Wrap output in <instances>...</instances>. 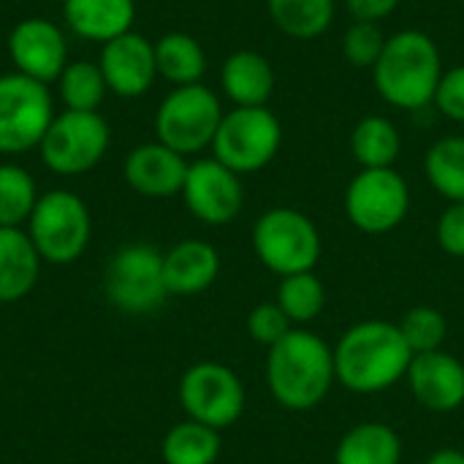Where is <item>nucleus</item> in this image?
<instances>
[{"instance_id":"f257e3e1","label":"nucleus","mask_w":464,"mask_h":464,"mask_svg":"<svg viewBox=\"0 0 464 464\" xmlns=\"http://www.w3.org/2000/svg\"><path fill=\"white\" fill-rule=\"evenodd\" d=\"M413 353L397 324L362 321L334 345V378L353 394H381L405 381Z\"/></svg>"},{"instance_id":"f03ea898","label":"nucleus","mask_w":464,"mask_h":464,"mask_svg":"<svg viewBox=\"0 0 464 464\" xmlns=\"http://www.w3.org/2000/svg\"><path fill=\"white\" fill-rule=\"evenodd\" d=\"M334 348L307 329H291L266 356V386L294 413L318 408L334 386Z\"/></svg>"},{"instance_id":"7ed1b4c3","label":"nucleus","mask_w":464,"mask_h":464,"mask_svg":"<svg viewBox=\"0 0 464 464\" xmlns=\"http://www.w3.org/2000/svg\"><path fill=\"white\" fill-rule=\"evenodd\" d=\"M443 76V57L432 35L421 30H400L386 38V46L372 68L378 95L402 111L427 109L435 101Z\"/></svg>"},{"instance_id":"20e7f679","label":"nucleus","mask_w":464,"mask_h":464,"mask_svg":"<svg viewBox=\"0 0 464 464\" xmlns=\"http://www.w3.org/2000/svg\"><path fill=\"white\" fill-rule=\"evenodd\" d=\"M253 250L269 272L291 277L318 266L324 242L313 218L291 207H272L253 226Z\"/></svg>"},{"instance_id":"39448f33","label":"nucleus","mask_w":464,"mask_h":464,"mask_svg":"<svg viewBox=\"0 0 464 464\" xmlns=\"http://www.w3.org/2000/svg\"><path fill=\"white\" fill-rule=\"evenodd\" d=\"M283 147V125L266 106H234L223 114L212 141V158L231 171L256 174L266 169Z\"/></svg>"},{"instance_id":"423d86ee","label":"nucleus","mask_w":464,"mask_h":464,"mask_svg":"<svg viewBox=\"0 0 464 464\" xmlns=\"http://www.w3.org/2000/svg\"><path fill=\"white\" fill-rule=\"evenodd\" d=\"M27 237L46 264H73L92 237L87 204L71 190L41 193L27 220Z\"/></svg>"},{"instance_id":"0eeeda50","label":"nucleus","mask_w":464,"mask_h":464,"mask_svg":"<svg viewBox=\"0 0 464 464\" xmlns=\"http://www.w3.org/2000/svg\"><path fill=\"white\" fill-rule=\"evenodd\" d=\"M220 98L207 84L174 87L155 111V136L179 155H198L212 147L223 120Z\"/></svg>"},{"instance_id":"6e6552de","label":"nucleus","mask_w":464,"mask_h":464,"mask_svg":"<svg viewBox=\"0 0 464 464\" xmlns=\"http://www.w3.org/2000/svg\"><path fill=\"white\" fill-rule=\"evenodd\" d=\"M103 291L120 313L152 315L169 299L163 280V253L144 242L120 247L106 266Z\"/></svg>"},{"instance_id":"1a4fd4ad","label":"nucleus","mask_w":464,"mask_h":464,"mask_svg":"<svg viewBox=\"0 0 464 464\" xmlns=\"http://www.w3.org/2000/svg\"><path fill=\"white\" fill-rule=\"evenodd\" d=\"M111 141L109 122L98 111H71L54 114L38 150L49 171L60 177H76L92 171Z\"/></svg>"},{"instance_id":"9d476101","label":"nucleus","mask_w":464,"mask_h":464,"mask_svg":"<svg viewBox=\"0 0 464 464\" xmlns=\"http://www.w3.org/2000/svg\"><path fill=\"white\" fill-rule=\"evenodd\" d=\"M343 207L356 231L392 234L411 212V185L397 169H362L348 182Z\"/></svg>"},{"instance_id":"9b49d317","label":"nucleus","mask_w":464,"mask_h":464,"mask_svg":"<svg viewBox=\"0 0 464 464\" xmlns=\"http://www.w3.org/2000/svg\"><path fill=\"white\" fill-rule=\"evenodd\" d=\"M54 120L49 84L22 73H0V155H22L41 144Z\"/></svg>"},{"instance_id":"f8f14e48","label":"nucleus","mask_w":464,"mask_h":464,"mask_svg":"<svg viewBox=\"0 0 464 464\" xmlns=\"http://www.w3.org/2000/svg\"><path fill=\"white\" fill-rule=\"evenodd\" d=\"M179 405L188 419L212 430L234 427L247 405L242 378L218 362H198L179 378Z\"/></svg>"},{"instance_id":"ddd939ff","label":"nucleus","mask_w":464,"mask_h":464,"mask_svg":"<svg viewBox=\"0 0 464 464\" xmlns=\"http://www.w3.org/2000/svg\"><path fill=\"white\" fill-rule=\"evenodd\" d=\"M179 196L188 212L207 226H226L237 220L245 207V188L239 174L215 158H201L188 166Z\"/></svg>"},{"instance_id":"4468645a","label":"nucleus","mask_w":464,"mask_h":464,"mask_svg":"<svg viewBox=\"0 0 464 464\" xmlns=\"http://www.w3.org/2000/svg\"><path fill=\"white\" fill-rule=\"evenodd\" d=\"M8 57L16 73L52 84L68 65V44L60 24L44 16H27L8 35Z\"/></svg>"},{"instance_id":"2eb2a0df","label":"nucleus","mask_w":464,"mask_h":464,"mask_svg":"<svg viewBox=\"0 0 464 464\" xmlns=\"http://www.w3.org/2000/svg\"><path fill=\"white\" fill-rule=\"evenodd\" d=\"M98 65L103 71L109 92L120 98H139L158 79L155 44L133 30L106 41L101 49Z\"/></svg>"},{"instance_id":"dca6fc26","label":"nucleus","mask_w":464,"mask_h":464,"mask_svg":"<svg viewBox=\"0 0 464 464\" xmlns=\"http://www.w3.org/2000/svg\"><path fill=\"white\" fill-rule=\"evenodd\" d=\"M405 381L413 400L432 413H451L464 405V364L443 348L413 356Z\"/></svg>"},{"instance_id":"f3484780","label":"nucleus","mask_w":464,"mask_h":464,"mask_svg":"<svg viewBox=\"0 0 464 464\" xmlns=\"http://www.w3.org/2000/svg\"><path fill=\"white\" fill-rule=\"evenodd\" d=\"M188 158L160 141L139 144L122 163L125 182L147 198H171L182 193L188 177Z\"/></svg>"},{"instance_id":"a211bd4d","label":"nucleus","mask_w":464,"mask_h":464,"mask_svg":"<svg viewBox=\"0 0 464 464\" xmlns=\"http://www.w3.org/2000/svg\"><path fill=\"white\" fill-rule=\"evenodd\" d=\"M220 275V253L204 239H182L163 253L169 296H198Z\"/></svg>"},{"instance_id":"6ab92c4d","label":"nucleus","mask_w":464,"mask_h":464,"mask_svg":"<svg viewBox=\"0 0 464 464\" xmlns=\"http://www.w3.org/2000/svg\"><path fill=\"white\" fill-rule=\"evenodd\" d=\"M63 16L73 35L106 44L133 30L136 0H63Z\"/></svg>"},{"instance_id":"aec40b11","label":"nucleus","mask_w":464,"mask_h":464,"mask_svg":"<svg viewBox=\"0 0 464 464\" xmlns=\"http://www.w3.org/2000/svg\"><path fill=\"white\" fill-rule=\"evenodd\" d=\"M220 84L234 106H266L275 92V68L261 52L239 49L226 57Z\"/></svg>"},{"instance_id":"412c9836","label":"nucleus","mask_w":464,"mask_h":464,"mask_svg":"<svg viewBox=\"0 0 464 464\" xmlns=\"http://www.w3.org/2000/svg\"><path fill=\"white\" fill-rule=\"evenodd\" d=\"M41 277V256L27 231L0 226V304L24 299Z\"/></svg>"},{"instance_id":"4be33fe9","label":"nucleus","mask_w":464,"mask_h":464,"mask_svg":"<svg viewBox=\"0 0 464 464\" xmlns=\"http://www.w3.org/2000/svg\"><path fill=\"white\" fill-rule=\"evenodd\" d=\"M402 440L397 430L381 421H364L348 430L334 451V464H400Z\"/></svg>"},{"instance_id":"5701e85b","label":"nucleus","mask_w":464,"mask_h":464,"mask_svg":"<svg viewBox=\"0 0 464 464\" xmlns=\"http://www.w3.org/2000/svg\"><path fill=\"white\" fill-rule=\"evenodd\" d=\"M400 152L402 133L383 114H367L351 130V155L362 169H394Z\"/></svg>"},{"instance_id":"b1692460","label":"nucleus","mask_w":464,"mask_h":464,"mask_svg":"<svg viewBox=\"0 0 464 464\" xmlns=\"http://www.w3.org/2000/svg\"><path fill=\"white\" fill-rule=\"evenodd\" d=\"M155 65L158 76L174 87L198 84L207 71L204 46L188 33H166L155 41Z\"/></svg>"},{"instance_id":"393cba45","label":"nucleus","mask_w":464,"mask_h":464,"mask_svg":"<svg viewBox=\"0 0 464 464\" xmlns=\"http://www.w3.org/2000/svg\"><path fill=\"white\" fill-rule=\"evenodd\" d=\"M272 22L296 41H313L324 35L332 22L337 3L334 0H266Z\"/></svg>"},{"instance_id":"a878e982","label":"nucleus","mask_w":464,"mask_h":464,"mask_svg":"<svg viewBox=\"0 0 464 464\" xmlns=\"http://www.w3.org/2000/svg\"><path fill=\"white\" fill-rule=\"evenodd\" d=\"M220 449L223 443L218 430L188 419L166 432L160 443V457L163 464H215Z\"/></svg>"},{"instance_id":"bb28decb","label":"nucleus","mask_w":464,"mask_h":464,"mask_svg":"<svg viewBox=\"0 0 464 464\" xmlns=\"http://www.w3.org/2000/svg\"><path fill=\"white\" fill-rule=\"evenodd\" d=\"M424 171L438 196L451 204L464 201V136L438 139L424 158Z\"/></svg>"},{"instance_id":"cd10ccee","label":"nucleus","mask_w":464,"mask_h":464,"mask_svg":"<svg viewBox=\"0 0 464 464\" xmlns=\"http://www.w3.org/2000/svg\"><path fill=\"white\" fill-rule=\"evenodd\" d=\"M60 98L65 109L71 111H98V106L106 98V79L98 63L90 60H73L65 65V71L57 79Z\"/></svg>"},{"instance_id":"c85d7f7f","label":"nucleus","mask_w":464,"mask_h":464,"mask_svg":"<svg viewBox=\"0 0 464 464\" xmlns=\"http://www.w3.org/2000/svg\"><path fill=\"white\" fill-rule=\"evenodd\" d=\"M277 304L291 318V324H313L321 318L326 307V288L315 272H299L291 277H280Z\"/></svg>"},{"instance_id":"c756f323","label":"nucleus","mask_w":464,"mask_h":464,"mask_svg":"<svg viewBox=\"0 0 464 464\" xmlns=\"http://www.w3.org/2000/svg\"><path fill=\"white\" fill-rule=\"evenodd\" d=\"M38 201L35 179L16 163H0V226L19 228L30 220Z\"/></svg>"},{"instance_id":"7c9ffc66","label":"nucleus","mask_w":464,"mask_h":464,"mask_svg":"<svg viewBox=\"0 0 464 464\" xmlns=\"http://www.w3.org/2000/svg\"><path fill=\"white\" fill-rule=\"evenodd\" d=\"M397 326H400V332H402V337H405L413 356L440 351L443 343H446V334H449L446 315L438 307H430V304H419V307L408 310Z\"/></svg>"},{"instance_id":"2f4dec72","label":"nucleus","mask_w":464,"mask_h":464,"mask_svg":"<svg viewBox=\"0 0 464 464\" xmlns=\"http://www.w3.org/2000/svg\"><path fill=\"white\" fill-rule=\"evenodd\" d=\"M386 46V35L375 22H351L343 35V57L353 68H375L381 52Z\"/></svg>"},{"instance_id":"473e14b6","label":"nucleus","mask_w":464,"mask_h":464,"mask_svg":"<svg viewBox=\"0 0 464 464\" xmlns=\"http://www.w3.org/2000/svg\"><path fill=\"white\" fill-rule=\"evenodd\" d=\"M291 329H294V324H291V318L280 310L277 302H261V304H256V307L250 310V315H247V332H250V337H253L258 345H264L266 351H269L272 345H277Z\"/></svg>"},{"instance_id":"72a5a7b5","label":"nucleus","mask_w":464,"mask_h":464,"mask_svg":"<svg viewBox=\"0 0 464 464\" xmlns=\"http://www.w3.org/2000/svg\"><path fill=\"white\" fill-rule=\"evenodd\" d=\"M432 103L443 117L454 122H464V65H454L443 71Z\"/></svg>"},{"instance_id":"f704fd0d","label":"nucleus","mask_w":464,"mask_h":464,"mask_svg":"<svg viewBox=\"0 0 464 464\" xmlns=\"http://www.w3.org/2000/svg\"><path fill=\"white\" fill-rule=\"evenodd\" d=\"M435 237L443 253L464 258V201L462 204H449L443 215L438 218Z\"/></svg>"},{"instance_id":"c9c22d12","label":"nucleus","mask_w":464,"mask_h":464,"mask_svg":"<svg viewBox=\"0 0 464 464\" xmlns=\"http://www.w3.org/2000/svg\"><path fill=\"white\" fill-rule=\"evenodd\" d=\"M402 0H345L348 14L353 16V22H381L386 16H392L400 8Z\"/></svg>"},{"instance_id":"e433bc0d","label":"nucleus","mask_w":464,"mask_h":464,"mask_svg":"<svg viewBox=\"0 0 464 464\" xmlns=\"http://www.w3.org/2000/svg\"><path fill=\"white\" fill-rule=\"evenodd\" d=\"M424 464H464V451H459V449H438Z\"/></svg>"}]
</instances>
